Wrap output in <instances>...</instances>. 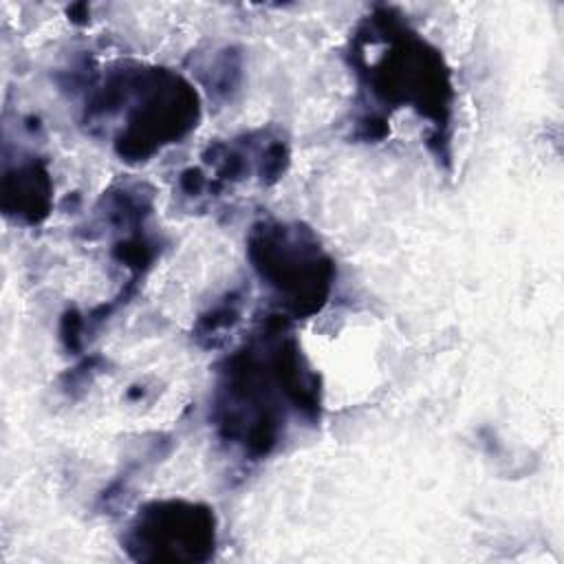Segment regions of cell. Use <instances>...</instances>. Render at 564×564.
I'll use <instances>...</instances> for the list:
<instances>
[{"label": "cell", "mask_w": 564, "mask_h": 564, "mask_svg": "<svg viewBox=\"0 0 564 564\" xmlns=\"http://www.w3.org/2000/svg\"><path fill=\"white\" fill-rule=\"evenodd\" d=\"M249 258L286 311L308 315L326 302L333 282V260L308 229L262 220L249 234Z\"/></svg>", "instance_id": "cell-1"}, {"label": "cell", "mask_w": 564, "mask_h": 564, "mask_svg": "<svg viewBox=\"0 0 564 564\" xmlns=\"http://www.w3.org/2000/svg\"><path fill=\"white\" fill-rule=\"evenodd\" d=\"M132 75H128V88ZM134 108L128 128L117 137V152L126 159L143 161L161 145L178 141L198 119V97L181 79L165 70H148L145 88L130 90Z\"/></svg>", "instance_id": "cell-2"}, {"label": "cell", "mask_w": 564, "mask_h": 564, "mask_svg": "<svg viewBox=\"0 0 564 564\" xmlns=\"http://www.w3.org/2000/svg\"><path fill=\"white\" fill-rule=\"evenodd\" d=\"M390 42V51L368 66L372 90L392 104H414L425 117L441 121L452 95L443 57L414 33L392 35Z\"/></svg>", "instance_id": "cell-3"}, {"label": "cell", "mask_w": 564, "mask_h": 564, "mask_svg": "<svg viewBox=\"0 0 564 564\" xmlns=\"http://www.w3.org/2000/svg\"><path fill=\"white\" fill-rule=\"evenodd\" d=\"M214 544V513L183 500L143 507L126 535V546L137 560H207Z\"/></svg>", "instance_id": "cell-4"}, {"label": "cell", "mask_w": 564, "mask_h": 564, "mask_svg": "<svg viewBox=\"0 0 564 564\" xmlns=\"http://www.w3.org/2000/svg\"><path fill=\"white\" fill-rule=\"evenodd\" d=\"M2 207L26 223H37L51 207V181L44 165L31 161L20 165L13 174H4Z\"/></svg>", "instance_id": "cell-5"}]
</instances>
